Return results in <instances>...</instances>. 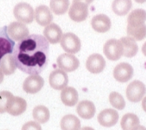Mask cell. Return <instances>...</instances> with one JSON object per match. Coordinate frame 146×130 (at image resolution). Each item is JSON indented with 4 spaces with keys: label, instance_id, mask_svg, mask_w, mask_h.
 I'll use <instances>...</instances> for the list:
<instances>
[{
    "label": "cell",
    "instance_id": "1",
    "mask_svg": "<svg viewBox=\"0 0 146 130\" xmlns=\"http://www.w3.org/2000/svg\"><path fill=\"white\" fill-rule=\"evenodd\" d=\"M50 45L44 36L33 34L16 44L13 55L16 67L28 75H39L49 61Z\"/></svg>",
    "mask_w": 146,
    "mask_h": 130
},
{
    "label": "cell",
    "instance_id": "2",
    "mask_svg": "<svg viewBox=\"0 0 146 130\" xmlns=\"http://www.w3.org/2000/svg\"><path fill=\"white\" fill-rule=\"evenodd\" d=\"M13 15L19 22L24 24L32 23L35 19V11L30 4L20 2L13 8Z\"/></svg>",
    "mask_w": 146,
    "mask_h": 130
},
{
    "label": "cell",
    "instance_id": "3",
    "mask_svg": "<svg viewBox=\"0 0 146 130\" xmlns=\"http://www.w3.org/2000/svg\"><path fill=\"white\" fill-rule=\"evenodd\" d=\"M145 93V85L140 81H134L127 87L126 97L129 101L133 102V103H137L140 101Z\"/></svg>",
    "mask_w": 146,
    "mask_h": 130
},
{
    "label": "cell",
    "instance_id": "4",
    "mask_svg": "<svg viewBox=\"0 0 146 130\" xmlns=\"http://www.w3.org/2000/svg\"><path fill=\"white\" fill-rule=\"evenodd\" d=\"M63 50L67 53H77L81 48L80 39L72 33H64L60 41Z\"/></svg>",
    "mask_w": 146,
    "mask_h": 130
},
{
    "label": "cell",
    "instance_id": "5",
    "mask_svg": "<svg viewBox=\"0 0 146 130\" xmlns=\"http://www.w3.org/2000/svg\"><path fill=\"white\" fill-rule=\"evenodd\" d=\"M104 53L109 60H119L123 55V47L121 41L114 39L108 40L104 45Z\"/></svg>",
    "mask_w": 146,
    "mask_h": 130
},
{
    "label": "cell",
    "instance_id": "6",
    "mask_svg": "<svg viewBox=\"0 0 146 130\" xmlns=\"http://www.w3.org/2000/svg\"><path fill=\"white\" fill-rule=\"evenodd\" d=\"M7 33L11 39L20 41L29 36V29L24 23L13 21L7 27Z\"/></svg>",
    "mask_w": 146,
    "mask_h": 130
},
{
    "label": "cell",
    "instance_id": "7",
    "mask_svg": "<svg viewBox=\"0 0 146 130\" xmlns=\"http://www.w3.org/2000/svg\"><path fill=\"white\" fill-rule=\"evenodd\" d=\"M57 65L64 72L75 71L80 65V61L76 56L70 53H63L57 59Z\"/></svg>",
    "mask_w": 146,
    "mask_h": 130
},
{
    "label": "cell",
    "instance_id": "8",
    "mask_svg": "<svg viewBox=\"0 0 146 130\" xmlns=\"http://www.w3.org/2000/svg\"><path fill=\"white\" fill-rule=\"evenodd\" d=\"M89 15L88 5L81 2H72L69 11V16L75 22L85 21Z\"/></svg>",
    "mask_w": 146,
    "mask_h": 130
},
{
    "label": "cell",
    "instance_id": "9",
    "mask_svg": "<svg viewBox=\"0 0 146 130\" xmlns=\"http://www.w3.org/2000/svg\"><path fill=\"white\" fill-rule=\"evenodd\" d=\"M134 75V69L128 63L122 62L114 67L113 75L114 78L120 83H125L132 79Z\"/></svg>",
    "mask_w": 146,
    "mask_h": 130
},
{
    "label": "cell",
    "instance_id": "10",
    "mask_svg": "<svg viewBox=\"0 0 146 130\" xmlns=\"http://www.w3.org/2000/svg\"><path fill=\"white\" fill-rule=\"evenodd\" d=\"M49 81L51 87L57 90H62L67 86L69 78L66 72L62 70H55L50 73Z\"/></svg>",
    "mask_w": 146,
    "mask_h": 130
},
{
    "label": "cell",
    "instance_id": "11",
    "mask_svg": "<svg viewBox=\"0 0 146 130\" xmlns=\"http://www.w3.org/2000/svg\"><path fill=\"white\" fill-rule=\"evenodd\" d=\"M44 84V80L38 75H31L27 77L23 83V89L29 94L38 93Z\"/></svg>",
    "mask_w": 146,
    "mask_h": 130
},
{
    "label": "cell",
    "instance_id": "12",
    "mask_svg": "<svg viewBox=\"0 0 146 130\" xmlns=\"http://www.w3.org/2000/svg\"><path fill=\"white\" fill-rule=\"evenodd\" d=\"M88 71L94 74H98L104 71L106 67V61L100 54L94 53L89 55L86 62Z\"/></svg>",
    "mask_w": 146,
    "mask_h": 130
},
{
    "label": "cell",
    "instance_id": "13",
    "mask_svg": "<svg viewBox=\"0 0 146 130\" xmlns=\"http://www.w3.org/2000/svg\"><path fill=\"white\" fill-rule=\"evenodd\" d=\"M119 120L118 112L113 109H106L98 116V123L104 127H114Z\"/></svg>",
    "mask_w": 146,
    "mask_h": 130
},
{
    "label": "cell",
    "instance_id": "14",
    "mask_svg": "<svg viewBox=\"0 0 146 130\" xmlns=\"http://www.w3.org/2000/svg\"><path fill=\"white\" fill-rule=\"evenodd\" d=\"M27 107V101L21 97L13 96L7 103V112L13 116L23 114Z\"/></svg>",
    "mask_w": 146,
    "mask_h": 130
},
{
    "label": "cell",
    "instance_id": "15",
    "mask_svg": "<svg viewBox=\"0 0 146 130\" xmlns=\"http://www.w3.org/2000/svg\"><path fill=\"white\" fill-rule=\"evenodd\" d=\"M93 30L98 33H106L111 27V21L106 14H98L94 16L91 21Z\"/></svg>",
    "mask_w": 146,
    "mask_h": 130
},
{
    "label": "cell",
    "instance_id": "16",
    "mask_svg": "<svg viewBox=\"0 0 146 130\" xmlns=\"http://www.w3.org/2000/svg\"><path fill=\"white\" fill-rule=\"evenodd\" d=\"M35 19L38 25L45 27L52 23L53 16L50 8L42 5L38 6L35 10Z\"/></svg>",
    "mask_w": 146,
    "mask_h": 130
},
{
    "label": "cell",
    "instance_id": "17",
    "mask_svg": "<svg viewBox=\"0 0 146 130\" xmlns=\"http://www.w3.org/2000/svg\"><path fill=\"white\" fill-rule=\"evenodd\" d=\"M43 34L47 41L53 45L60 42L63 36L61 27L55 23H51L46 26L43 31Z\"/></svg>",
    "mask_w": 146,
    "mask_h": 130
},
{
    "label": "cell",
    "instance_id": "18",
    "mask_svg": "<svg viewBox=\"0 0 146 130\" xmlns=\"http://www.w3.org/2000/svg\"><path fill=\"white\" fill-rule=\"evenodd\" d=\"M96 112L95 106L91 101L84 100L80 101L77 106V112L81 118L91 119L94 116Z\"/></svg>",
    "mask_w": 146,
    "mask_h": 130
},
{
    "label": "cell",
    "instance_id": "19",
    "mask_svg": "<svg viewBox=\"0 0 146 130\" xmlns=\"http://www.w3.org/2000/svg\"><path fill=\"white\" fill-rule=\"evenodd\" d=\"M14 48V43L7 35L6 30H0V60L5 55L11 53Z\"/></svg>",
    "mask_w": 146,
    "mask_h": 130
},
{
    "label": "cell",
    "instance_id": "20",
    "mask_svg": "<svg viewBox=\"0 0 146 130\" xmlns=\"http://www.w3.org/2000/svg\"><path fill=\"white\" fill-rule=\"evenodd\" d=\"M61 99L64 105L74 107L78 101V93L75 88L66 87L61 91Z\"/></svg>",
    "mask_w": 146,
    "mask_h": 130
},
{
    "label": "cell",
    "instance_id": "21",
    "mask_svg": "<svg viewBox=\"0 0 146 130\" xmlns=\"http://www.w3.org/2000/svg\"><path fill=\"white\" fill-rule=\"evenodd\" d=\"M119 41H121L123 47V55L127 58H132L137 55L139 48L136 40L129 36H125L121 38Z\"/></svg>",
    "mask_w": 146,
    "mask_h": 130
},
{
    "label": "cell",
    "instance_id": "22",
    "mask_svg": "<svg viewBox=\"0 0 146 130\" xmlns=\"http://www.w3.org/2000/svg\"><path fill=\"white\" fill-rule=\"evenodd\" d=\"M128 26L138 27L144 25L146 21V11L143 9L134 10L128 16Z\"/></svg>",
    "mask_w": 146,
    "mask_h": 130
},
{
    "label": "cell",
    "instance_id": "23",
    "mask_svg": "<svg viewBox=\"0 0 146 130\" xmlns=\"http://www.w3.org/2000/svg\"><path fill=\"white\" fill-rule=\"evenodd\" d=\"M16 67H17L13 54H7L0 60V68L5 75H9L14 73Z\"/></svg>",
    "mask_w": 146,
    "mask_h": 130
},
{
    "label": "cell",
    "instance_id": "24",
    "mask_svg": "<svg viewBox=\"0 0 146 130\" xmlns=\"http://www.w3.org/2000/svg\"><path fill=\"white\" fill-rule=\"evenodd\" d=\"M61 130H80V121L74 115H66L61 118Z\"/></svg>",
    "mask_w": 146,
    "mask_h": 130
},
{
    "label": "cell",
    "instance_id": "25",
    "mask_svg": "<svg viewBox=\"0 0 146 130\" xmlns=\"http://www.w3.org/2000/svg\"><path fill=\"white\" fill-rule=\"evenodd\" d=\"M131 7V0H114L112 2V10L117 16H125Z\"/></svg>",
    "mask_w": 146,
    "mask_h": 130
},
{
    "label": "cell",
    "instance_id": "26",
    "mask_svg": "<svg viewBox=\"0 0 146 130\" xmlns=\"http://www.w3.org/2000/svg\"><path fill=\"white\" fill-rule=\"evenodd\" d=\"M120 125L123 130H134L139 125V119L134 113H127L123 116Z\"/></svg>",
    "mask_w": 146,
    "mask_h": 130
},
{
    "label": "cell",
    "instance_id": "27",
    "mask_svg": "<svg viewBox=\"0 0 146 130\" xmlns=\"http://www.w3.org/2000/svg\"><path fill=\"white\" fill-rule=\"evenodd\" d=\"M33 117L38 123H45L50 120V111L44 106H36L33 110Z\"/></svg>",
    "mask_w": 146,
    "mask_h": 130
},
{
    "label": "cell",
    "instance_id": "28",
    "mask_svg": "<svg viewBox=\"0 0 146 130\" xmlns=\"http://www.w3.org/2000/svg\"><path fill=\"white\" fill-rule=\"evenodd\" d=\"M50 6L55 14L63 15L69 9L70 0H50Z\"/></svg>",
    "mask_w": 146,
    "mask_h": 130
},
{
    "label": "cell",
    "instance_id": "29",
    "mask_svg": "<svg viewBox=\"0 0 146 130\" xmlns=\"http://www.w3.org/2000/svg\"><path fill=\"white\" fill-rule=\"evenodd\" d=\"M127 33L129 37H131L137 41H142L146 37V25L138 27H129L127 26Z\"/></svg>",
    "mask_w": 146,
    "mask_h": 130
},
{
    "label": "cell",
    "instance_id": "30",
    "mask_svg": "<svg viewBox=\"0 0 146 130\" xmlns=\"http://www.w3.org/2000/svg\"><path fill=\"white\" fill-rule=\"evenodd\" d=\"M109 102L113 107L118 110H123L125 107V101L121 94L117 92L111 93L109 96Z\"/></svg>",
    "mask_w": 146,
    "mask_h": 130
},
{
    "label": "cell",
    "instance_id": "31",
    "mask_svg": "<svg viewBox=\"0 0 146 130\" xmlns=\"http://www.w3.org/2000/svg\"><path fill=\"white\" fill-rule=\"evenodd\" d=\"M13 95L9 91L0 92V114H3L7 112V103Z\"/></svg>",
    "mask_w": 146,
    "mask_h": 130
},
{
    "label": "cell",
    "instance_id": "32",
    "mask_svg": "<svg viewBox=\"0 0 146 130\" xmlns=\"http://www.w3.org/2000/svg\"><path fill=\"white\" fill-rule=\"evenodd\" d=\"M21 130H42V128L39 123L36 121H29L23 125Z\"/></svg>",
    "mask_w": 146,
    "mask_h": 130
},
{
    "label": "cell",
    "instance_id": "33",
    "mask_svg": "<svg viewBox=\"0 0 146 130\" xmlns=\"http://www.w3.org/2000/svg\"><path fill=\"white\" fill-rule=\"evenodd\" d=\"M94 0H73V2H84V3L86 4L87 5H90L92 2H93Z\"/></svg>",
    "mask_w": 146,
    "mask_h": 130
},
{
    "label": "cell",
    "instance_id": "34",
    "mask_svg": "<svg viewBox=\"0 0 146 130\" xmlns=\"http://www.w3.org/2000/svg\"><path fill=\"white\" fill-rule=\"evenodd\" d=\"M142 107H143V110L146 112V96L143 98V102H142Z\"/></svg>",
    "mask_w": 146,
    "mask_h": 130
},
{
    "label": "cell",
    "instance_id": "35",
    "mask_svg": "<svg viewBox=\"0 0 146 130\" xmlns=\"http://www.w3.org/2000/svg\"><path fill=\"white\" fill-rule=\"evenodd\" d=\"M4 80V73L0 68V84H2Z\"/></svg>",
    "mask_w": 146,
    "mask_h": 130
},
{
    "label": "cell",
    "instance_id": "36",
    "mask_svg": "<svg viewBox=\"0 0 146 130\" xmlns=\"http://www.w3.org/2000/svg\"><path fill=\"white\" fill-rule=\"evenodd\" d=\"M142 52H143V53L144 54L145 56H146V41L144 43V45H143V47H142Z\"/></svg>",
    "mask_w": 146,
    "mask_h": 130
},
{
    "label": "cell",
    "instance_id": "37",
    "mask_svg": "<svg viewBox=\"0 0 146 130\" xmlns=\"http://www.w3.org/2000/svg\"><path fill=\"white\" fill-rule=\"evenodd\" d=\"M134 130H146V128L145 127H143V126H138V127H137L136 129H134Z\"/></svg>",
    "mask_w": 146,
    "mask_h": 130
},
{
    "label": "cell",
    "instance_id": "38",
    "mask_svg": "<svg viewBox=\"0 0 146 130\" xmlns=\"http://www.w3.org/2000/svg\"><path fill=\"white\" fill-rule=\"evenodd\" d=\"M80 130H94V129L93 128H92V127H83V128H81Z\"/></svg>",
    "mask_w": 146,
    "mask_h": 130
},
{
    "label": "cell",
    "instance_id": "39",
    "mask_svg": "<svg viewBox=\"0 0 146 130\" xmlns=\"http://www.w3.org/2000/svg\"><path fill=\"white\" fill-rule=\"evenodd\" d=\"M136 2H137V3H139V4H143V3H145V2H146V0H134Z\"/></svg>",
    "mask_w": 146,
    "mask_h": 130
}]
</instances>
